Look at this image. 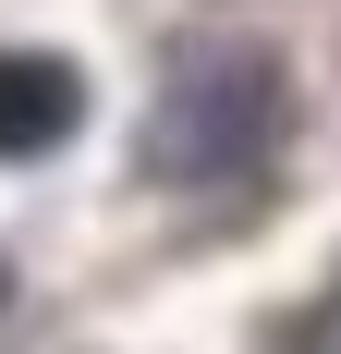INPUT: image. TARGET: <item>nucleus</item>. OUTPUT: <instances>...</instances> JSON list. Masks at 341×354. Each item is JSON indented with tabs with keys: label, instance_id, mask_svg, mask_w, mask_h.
<instances>
[{
	"label": "nucleus",
	"instance_id": "f257e3e1",
	"mask_svg": "<svg viewBox=\"0 0 341 354\" xmlns=\"http://www.w3.org/2000/svg\"><path fill=\"white\" fill-rule=\"evenodd\" d=\"M280 147V49L232 25L170 37L159 86H146V171L159 183H244Z\"/></svg>",
	"mask_w": 341,
	"mask_h": 354
},
{
	"label": "nucleus",
	"instance_id": "f03ea898",
	"mask_svg": "<svg viewBox=\"0 0 341 354\" xmlns=\"http://www.w3.org/2000/svg\"><path fill=\"white\" fill-rule=\"evenodd\" d=\"M86 122V73L61 49H0V159H49Z\"/></svg>",
	"mask_w": 341,
	"mask_h": 354
},
{
	"label": "nucleus",
	"instance_id": "7ed1b4c3",
	"mask_svg": "<svg viewBox=\"0 0 341 354\" xmlns=\"http://www.w3.org/2000/svg\"><path fill=\"white\" fill-rule=\"evenodd\" d=\"M293 354H341V293H329V306H317L305 330H293Z\"/></svg>",
	"mask_w": 341,
	"mask_h": 354
}]
</instances>
